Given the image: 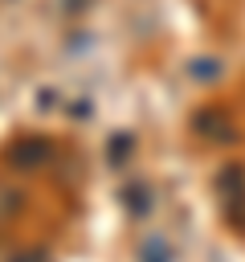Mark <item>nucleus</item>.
I'll list each match as a JSON object with an SVG mask.
<instances>
[{
    "label": "nucleus",
    "instance_id": "obj_1",
    "mask_svg": "<svg viewBox=\"0 0 245 262\" xmlns=\"http://www.w3.org/2000/svg\"><path fill=\"white\" fill-rule=\"evenodd\" d=\"M69 4H74V8H78V4H86V0H69Z\"/></svg>",
    "mask_w": 245,
    "mask_h": 262
}]
</instances>
